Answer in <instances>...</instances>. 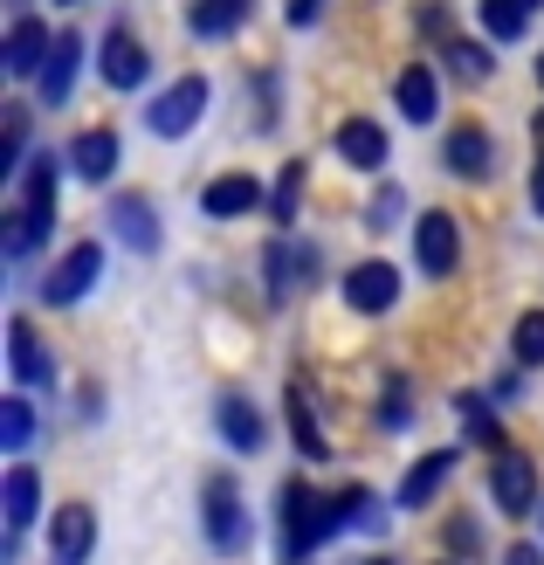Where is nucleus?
I'll return each mask as SVG.
<instances>
[{"mask_svg":"<svg viewBox=\"0 0 544 565\" xmlns=\"http://www.w3.org/2000/svg\"><path fill=\"white\" fill-rule=\"evenodd\" d=\"M63 8H83V0H63Z\"/></svg>","mask_w":544,"mask_h":565,"instance_id":"obj_43","label":"nucleus"},{"mask_svg":"<svg viewBox=\"0 0 544 565\" xmlns=\"http://www.w3.org/2000/svg\"><path fill=\"white\" fill-rule=\"evenodd\" d=\"M200 518H207V539L214 552H248V511H242V483L214 476L207 497H200Z\"/></svg>","mask_w":544,"mask_h":565,"instance_id":"obj_2","label":"nucleus"},{"mask_svg":"<svg viewBox=\"0 0 544 565\" xmlns=\"http://www.w3.org/2000/svg\"><path fill=\"white\" fill-rule=\"evenodd\" d=\"M318 263L310 248H282V242H269V256H263V276H269V297H290V282Z\"/></svg>","mask_w":544,"mask_h":565,"instance_id":"obj_26","label":"nucleus"},{"mask_svg":"<svg viewBox=\"0 0 544 565\" xmlns=\"http://www.w3.org/2000/svg\"><path fill=\"white\" fill-rule=\"evenodd\" d=\"M97 70H104V83H110V90H146V76H152V55H146V42H138L131 28H110V35H104V49H97Z\"/></svg>","mask_w":544,"mask_h":565,"instance_id":"obj_7","label":"nucleus"},{"mask_svg":"<svg viewBox=\"0 0 544 565\" xmlns=\"http://www.w3.org/2000/svg\"><path fill=\"white\" fill-rule=\"evenodd\" d=\"M97 276H104V248H97V242H76L70 256L42 276V303L63 310V303H76V297H90V290H97Z\"/></svg>","mask_w":544,"mask_h":565,"instance_id":"obj_3","label":"nucleus"},{"mask_svg":"<svg viewBox=\"0 0 544 565\" xmlns=\"http://www.w3.org/2000/svg\"><path fill=\"white\" fill-rule=\"evenodd\" d=\"M255 207H263V180H248V173H221L200 193V214H214V221H242Z\"/></svg>","mask_w":544,"mask_h":565,"instance_id":"obj_18","label":"nucleus"},{"mask_svg":"<svg viewBox=\"0 0 544 565\" xmlns=\"http://www.w3.org/2000/svg\"><path fill=\"white\" fill-rule=\"evenodd\" d=\"M0 503H8V539H21L42 511V476L35 469H8L0 476Z\"/></svg>","mask_w":544,"mask_h":565,"instance_id":"obj_21","label":"nucleus"},{"mask_svg":"<svg viewBox=\"0 0 544 565\" xmlns=\"http://www.w3.org/2000/svg\"><path fill=\"white\" fill-rule=\"evenodd\" d=\"M214 420H221V441L235 448V456H255L263 448V407L248 401V393H221V407H214Z\"/></svg>","mask_w":544,"mask_h":565,"instance_id":"obj_13","label":"nucleus"},{"mask_svg":"<svg viewBox=\"0 0 544 565\" xmlns=\"http://www.w3.org/2000/svg\"><path fill=\"white\" fill-rule=\"evenodd\" d=\"M255 14V0H193L186 8V28L200 42H221V35H235V28Z\"/></svg>","mask_w":544,"mask_h":565,"instance_id":"obj_22","label":"nucleus"},{"mask_svg":"<svg viewBox=\"0 0 544 565\" xmlns=\"http://www.w3.org/2000/svg\"><path fill=\"white\" fill-rule=\"evenodd\" d=\"M524 8H531V14H537V8H544V0H524Z\"/></svg>","mask_w":544,"mask_h":565,"instance_id":"obj_39","label":"nucleus"},{"mask_svg":"<svg viewBox=\"0 0 544 565\" xmlns=\"http://www.w3.org/2000/svg\"><path fill=\"white\" fill-rule=\"evenodd\" d=\"M83 35H55V49H49V63H42V76H35V90H42V104H70V90H76V70H83Z\"/></svg>","mask_w":544,"mask_h":565,"instance_id":"obj_17","label":"nucleus"},{"mask_svg":"<svg viewBox=\"0 0 544 565\" xmlns=\"http://www.w3.org/2000/svg\"><path fill=\"white\" fill-rule=\"evenodd\" d=\"M49 49H55L49 28H42L35 14H14V28H8V76H42Z\"/></svg>","mask_w":544,"mask_h":565,"instance_id":"obj_19","label":"nucleus"},{"mask_svg":"<svg viewBox=\"0 0 544 565\" xmlns=\"http://www.w3.org/2000/svg\"><path fill=\"white\" fill-rule=\"evenodd\" d=\"M8 373H14L21 386H49V380H55V359H49V345L35 338V324H28V318L8 324Z\"/></svg>","mask_w":544,"mask_h":565,"instance_id":"obj_14","label":"nucleus"},{"mask_svg":"<svg viewBox=\"0 0 544 565\" xmlns=\"http://www.w3.org/2000/svg\"><path fill=\"white\" fill-rule=\"evenodd\" d=\"M297 201H303V166H282V180L269 193V221H276V228H290V221H297Z\"/></svg>","mask_w":544,"mask_h":565,"instance_id":"obj_29","label":"nucleus"},{"mask_svg":"<svg viewBox=\"0 0 544 565\" xmlns=\"http://www.w3.org/2000/svg\"><path fill=\"white\" fill-rule=\"evenodd\" d=\"M318 14H324V0H290V21H297V28H310Z\"/></svg>","mask_w":544,"mask_h":565,"instance_id":"obj_35","label":"nucleus"},{"mask_svg":"<svg viewBox=\"0 0 544 565\" xmlns=\"http://www.w3.org/2000/svg\"><path fill=\"white\" fill-rule=\"evenodd\" d=\"M365 565H393V558H365Z\"/></svg>","mask_w":544,"mask_h":565,"instance_id":"obj_40","label":"nucleus"},{"mask_svg":"<svg viewBox=\"0 0 544 565\" xmlns=\"http://www.w3.org/2000/svg\"><path fill=\"white\" fill-rule=\"evenodd\" d=\"M28 441H35V414H28L21 393H8L0 401V448H28Z\"/></svg>","mask_w":544,"mask_h":565,"instance_id":"obj_28","label":"nucleus"},{"mask_svg":"<svg viewBox=\"0 0 544 565\" xmlns=\"http://www.w3.org/2000/svg\"><path fill=\"white\" fill-rule=\"evenodd\" d=\"M338 159L359 166V173H380V166L393 159L386 125H372V118H345V125H338Z\"/></svg>","mask_w":544,"mask_h":565,"instance_id":"obj_16","label":"nucleus"},{"mask_svg":"<svg viewBox=\"0 0 544 565\" xmlns=\"http://www.w3.org/2000/svg\"><path fill=\"white\" fill-rule=\"evenodd\" d=\"M282 407H290V435H297V448H303V462H324V456H331V435L318 428V414H310V393L290 386V393H282Z\"/></svg>","mask_w":544,"mask_h":565,"instance_id":"obj_23","label":"nucleus"},{"mask_svg":"<svg viewBox=\"0 0 544 565\" xmlns=\"http://www.w3.org/2000/svg\"><path fill=\"white\" fill-rule=\"evenodd\" d=\"M55 193H63V166H55V152H35L21 166V207H14V228H8V256H28L49 235Z\"/></svg>","mask_w":544,"mask_h":565,"instance_id":"obj_1","label":"nucleus"},{"mask_svg":"<svg viewBox=\"0 0 544 565\" xmlns=\"http://www.w3.org/2000/svg\"><path fill=\"white\" fill-rule=\"evenodd\" d=\"M510 352H518V365H544V310H524V318H518Z\"/></svg>","mask_w":544,"mask_h":565,"instance_id":"obj_30","label":"nucleus"},{"mask_svg":"<svg viewBox=\"0 0 544 565\" xmlns=\"http://www.w3.org/2000/svg\"><path fill=\"white\" fill-rule=\"evenodd\" d=\"M70 173L76 180H90V186H104L110 173H118V159H125V146H118V131H110V125H90V131H76L70 138Z\"/></svg>","mask_w":544,"mask_h":565,"instance_id":"obj_9","label":"nucleus"},{"mask_svg":"<svg viewBox=\"0 0 544 565\" xmlns=\"http://www.w3.org/2000/svg\"><path fill=\"white\" fill-rule=\"evenodd\" d=\"M448 539H455V552H476V524H469V518H455V524H448Z\"/></svg>","mask_w":544,"mask_h":565,"instance_id":"obj_34","label":"nucleus"},{"mask_svg":"<svg viewBox=\"0 0 544 565\" xmlns=\"http://www.w3.org/2000/svg\"><path fill=\"white\" fill-rule=\"evenodd\" d=\"M455 476V456L448 448H435V456H420L407 476H399V511H427V503L441 497V483Z\"/></svg>","mask_w":544,"mask_h":565,"instance_id":"obj_20","label":"nucleus"},{"mask_svg":"<svg viewBox=\"0 0 544 565\" xmlns=\"http://www.w3.org/2000/svg\"><path fill=\"white\" fill-rule=\"evenodd\" d=\"M490 497H497L503 518H524L531 503H537V462L518 456V448H503V456L490 462Z\"/></svg>","mask_w":544,"mask_h":565,"instance_id":"obj_8","label":"nucleus"},{"mask_svg":"<svg viewBox=\"0 0 544 565\" xmlns=\"http://www.w3.org/2000/svg\"><path fill=\"white\" fill-rule=\"evenodd\" d=\"M21 146H28V118L21 110H8V131H0V173H21Z\"/></svg>","mask_w":544,"mask_h":565,"instance_id":"obj_32","label":"nucleus"},{"mask_svg":"<svg viewBox=\"0 0 544 565\" xmlns=\"http://www.w3.org/2000/svg\"><path fill=\"white\" fill-rule=\"evenodd\" d=\"M537 138H544V110H537Z\"/></svg>","mask_w":544,"mask_h":565,"instance_id":"obj_41","label":"nucleus"},{"mask_svg":"<svg viewBox=\"0 0 544 565\" xmlns=\"http://www.w3.org/2000/svg\"><path fill=\"white\" fill-rule=\"evenodd\" d=\"M345 303L359 310V318H386V310L399 303V269L380 263V256H372V263H352V269H345Z\"/></svg>","mask_w":544,"mask_h":565,"instance_id":"obj_6","label":"nucleus"},{"mask_svg":"<svg viewBox=\"0 0 544 565\" xmlns=\"http://www.w3.org/2000/svg\"><path fill=\"white\" fill-rule=\"evenodd\" d=\"M380 420H386V428H399V420H407V386H399V380H393V393L380 401Z\"/></svg>","mask_w":544,"mask_h":565,"instance_id":"obj_33","label":"nucleus"},{"mask_svg":"<svg viewBox=\"0 0 544 565\" xmlns=\"http://www.w3.org/2000/svg\"><path fill=\"white\" fill-rule=\"evenodd\" d=\"M414 263L427 269V276H455L462 269V228H455V214H420V228H414Z\"/></svg>","mask_w":544,"mask_h":565,"instance_id":"obj_4","label":"nucleus"},{"mask_svg":"<svg viewBox=\"0 0 544 565\" xmlns=\"http://www.w3.org/2000/svg\"><path fill=\"white\" fill-rule=\"evenodd\" d=\"M49 545H55V558H63V565H83V558H90V545H97V511H90V503H63L55 524H49Z\"/></svg>","mask_w":544,"mask_h":565,"instance_id":"obj_15","label":"nucleus"},{"mask_svg":"<svg viewBox=\"0 0 544 565\" xmlns=\"http://www.w3.org/2000/svg\"><path fill=\"white\" fill-rule=\"evenodd\" d=\"M393 104H399V118L407 125H435V110H441V76L427 70V63H407L393 83Z\"/></svg>","mask_w":544,"mask_h":565,"instance_id":"obj_12","label":"nucleus"},{"mask_svg":"<svg viewBox=\"0 0 544 565\" xmlns=\"http://www.w3.org/2000/svg\"><path fill=\"white\" fill-rule=\"evenodd\" d=\"M14 8H28V0H14Z\"/></svg>","mask_w":544,"mask_h":565,"instance_id":"obj_44","label":"nucleus"},{"mask_svg":"<svg viewBox=\"0 0 544 565\" xmlns=\"http://www.w3.org/2000/svg\"><path fill=\"white\" fill-rule=\"evenodd\" d=\"M531 207L544 214V159H537V173H531Z\"/></svg>","mask_w":544,"mask_h":565,"instance_id":"obj_38","label":"nucleus"},{"mask_svg":"<svg viewBox=\"0 0 544 565\" xmlns=\"http://www.w3.org/2000/svg\"><path fill=\"white\" fill-rule=\"evenodd\" d=\"M476 14H482V28H490V42H524V28H531L524 0H476Z\"/></svg>","mask_w":544,"mask_h":565,"instance_id":"obj_25","label":"nucleus"},{"mask_svg":"<svg viewBox=\"0 0 544 565\" xmlns=\"http://www.w3.org/2000/svg\"><path fill=\"white\" fill-rule=\"evenodd\" d=\"M420 28H427V35H441V42H448V8H420Z\"/></svg>","mask_w":544,"mask_h":565,"instance_id":"obj_36","label":"nucleus"},{"mask_svg":"<svg viewBox=\"0 0 544 565\" xmlns=\"http://www.w3.org/2000/svg\"><path fill=\"white\" fill-rule=\"evenodd\" d=\"M399 207H407V193H399V186H380V193H372V201H365V228H393V221H399Z\"/></svg>","mask_w":544,"mask_h":565,"instance_id":"obj_31","label":"nucleus"},{"mask_svg":"<svg viewBox=\"0 0 544 565\" xmlns=\"http://www.w3.org/2000/svg\"><path fill=\"white\" fill-rule=\"evenodd\" d=\"M441 159H448V173H455V180H469V186H476V180H490V173H497V138L482 131V125H455V131H448V146H441Z\"/></svg>","mask_w":544,"mask_h":565,"instance_id":"obj_10","label":"nucleus"},{"mask_svg":"<svg viewBox=\"0 0 544 565\" xmlns=\"http://www.w3.org/2000/svg\"><path fill=\"white\" fill-rule=\"evenodd\" d=\"M441 63L462 76V83H482V76L497 70V49H482V42H469V35H448V42H441Z\"/></svg>","mask_w":544,"mask_h":565,"instance_id":"obj_24","label":"nucleus"},{"mask_svg":"<svg viewBox=\"0 0 544 565\" xmlns=\"http://www.w3.org/2000/svg\"><path fill=\"white\" fill-rule=\"evenodd\" d=\"M503 565H544V552H537V545H510Z\"/></svg>","mask_w":544,"mask_h":565,"instance_id":"obj_37","label":"nucleus"},{"mask_svg":"<svg viewBox=\"0 0 544 565\" xmlns=\"http://www.w3.org/2000/svg\"><path fill=\"white\" fill-rule=\"evenodd\" d=\"M110 235H118L131 256H152L159 248V214H152L146 193H118V201H110Z\"/></svg>","mask_w":544,"mask_h":565,"instance_id":"obj_11","label":"nucleus"},{"mask_svg":"<svg viewBox=\"0 0 544 565\" xmlns=\"http://www.w3.org/2000/svg\"><path fill=\"white\" fill-rule=\"evenodd\" d=\"M462 420H469V441H476V448H490V456H503V420H497L490 407H482L476 393H462Z\"/></svg>","mask_w":544,"mask_h":565,"instance_id":"obj_27","label":"nucleus"},{"mask_svg":"<svg viewBox=\"0 0 544 565\" xmlns=\"http://www.w3.org/2000/svg\"><path fill=\"white\" fill-rule=\"evenodd\" d=\"M537 83H544V55H537Z\"/></svg>","mask_w":544,"mask_h":565,"instance_id":"obj_42","label":"nucleus"},{"mask_svg":"<svg viewBox=\"0 0 544 565\" xmlns=\"http://www.w3.org/2000/svg\"><path fill=\"white\" fill-rule=\"evenodd\" d=\"M200 110H207V76H180L159 104H146V125H152L159 138H186V131L200 125Z\"/></svg>","mask_w":544,"mask_h":565,"instance_id":"obj_5","label":"nucleus"}]
</instances>
